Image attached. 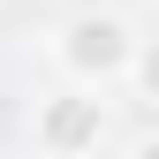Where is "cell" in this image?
I'll return each mask as SVG.
<instances>
[{"label":"cell","instance_id":"3957f363","mask_svg":"<svg viewBox=\"0 0 159 159\" xmlns=\"http://www.w3.org/2000/svg\"><path fill=\"white\" fill-rule=\"evenodd\" d=\"M129 98H144V106L159 114V38H136V53H129Z\"/></svg>","mask_w":159,"mask_h":159},{"label":"cell","instance_id":"7a4b0ae2","mask_svg":"<svg viewBox=\"0 0 159 159\" xmlns=\"http://www.w3.org/2000/svg\"><path fill=\"white\" fill-rule=\"evenodd\" d=\"M30 144L46 159H91L106 144V98L84 91V84H61L30 106Z\"/></svg>","mask_w":159,"mask_h":159},{"label":"cell","instance_id":"6da1fadb","mask_svg":"<svg viewBox=\"0 0 159 159\" xmlns=\"http://www.w3.org/2000/svg\"><path fill=\"white\" fill-rule=\"evenodd\" d=\"M46 53H53V68H61V84L106 91V84H121V76H129L136 23H129L121 8H84V15H68V23L46 38Z\"/></svg>","mask_w":159,"mask_h":159},{"label":"cell","instance_id":"277c9868","mask_svg":"<svg viewBox=\"0 0 159 159\" xmlns=\"http://www.w3.org/2000/svg\"><path fill=\"white\" fill-rule=\"evenodd\" d=\"M121 159H159V129H144V136H129V144H121Z\"/></svg>","mask_w":159,"mask_h":159}]
</instances>
